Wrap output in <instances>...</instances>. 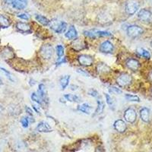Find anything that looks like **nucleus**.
Masks as SVG:
<instances>
[{
	"instance_id": "nucleus-39",
	"label": "nucleus",
	"mask_w": 152,
	"mask_h": 152,
	"mask_svg": "<svg viewBox=\"0 0 152 152\" xmlns=\"http://www.w3.org/2000/svg\"><path fill=\"white\" fill-rule=\"evenodd\" d=\"M66 62H67V60H66V58H61V59H58V61H57L56 63V66H60V65L66 63Z\"/></svg>"
},
{
	"instance_id": "nucleus-13",
	"label": "nucleus",
	"mask_w": 152,
	"mask_h": 152,
	"mask_svg": "<svg viewBox=\"0 0 152 152\" xmlns=\"http://www.w3.org/2000/svg\"><path fill=\"white\" fill-rule=\"evenodd\" d=\"M113 127L116 131L120 133L124 132L126 130V128H127L126 123L123 120H122V119H117V120H116L113 124Z\"/></svg>"
},
{
	"instance_id": "nucleus-40",
	"label": "nucleus",
	"mask_w": 152,
	"mask_h": 152,
	"mask_svg": "<svg viewBox=\"0 0 152 152\" xmlns=\"http://www.w3.org/2000/svg\"><path fill=\"white\" fill-rule=\"evenodd\" d=\"M26 112L28 113V116H33V111L31 110V108H29V107H26Z\"/></svg>"
},
{
	"instance_id": "nucleus-16",
	"label": "nucleus",
	"mask_w": 152,
	"mask_h": 152,
	"mask_svg": "<svg viewBox=\"0 0 152 152\" xmlns=\"http://www.w3.org/2000/svg\"><path fill=\"white\" fill-rule=\"evenodd\" d=\"M126 65L129 69L132 70V71H136V70H138L139 66H140V63H139V62L135 59H128V60L126 61Z\"/></svg>"
},
{
	"instance_id": "nucleus-45",
	"label": "nucleus",
	"mask_w": 152,
	"mask_h": 152,
	"mask_svg": "<svg viewBox=\"0 0 152 152\" xmlns=\"http://www.w3.org/2000/svg\"><path fill=\"white\" fill-rule=\"evenodd\" d=\"M151 47H152V41H151Z\"/></svg>"
},
{
	"instance_id": "nucleus-21",
	"label": "nucleus",
	"mask_w": 152,
	"mask_h": 152,
	"mask_svg": "<svg viewBox=\"0 0 152 152\" xmlns=\"http://www.w3.org/2000/svg\"><path fill=\"white\" fill-rule=\"evenodd\" d=\"M70 75H66L62 76L59 79V83H60L61 88H62V90H65L66 88L68 87V85H69V81H70Z\"/></svg>"
},
{
	"instance_id": "nucleus-9",
	"label": "nucleus",
	"mask_w": 152,
	"mask_h": 152,
	"mask_svg": "<svg viewBox=\"0 0 152 152\" xmlns=\"http://www.w3.org/2000/svg\"><path fill=\"white\" fill-rule=\"evenodd\" d=\"M113 50V44L110 40L103 42L100 46V51L103 53H112Z\"/></svg>"
},
{
	"instance_id": "nucleus-23",
	"label": "nucleus",
	"mask_w": 152,
	"mask_h": 152,
	"mask_svg": "<svg viewBox=\"0 0 152 152\" xmlns=\"http://www.w3.org/2000/svg\"><path fill=\"white\" fill-rule=\"evenodd\" d=\"M11 22L8 18L5 17L3 15H0V26L3 28H7L10 26Z\"/></svg>"
},
{
	"instance_id": "nucleus-19",
	"label": "nucleus",
	"mask_w": 152,
	"mask_h": 152,
	"mask_svg": "<svg viewBox=\"0 0 152 152\" xmlns=\"http://www.w3.org/2000/svg\"><path fill=\"white\" fill-rule=\"evenodd\" d=\"M63 98L67 101L72 103H81V99L79 96L75 94H67L63 96Z\"/></svg>"
},
{
	"instance_id": "nucleus-32",
	"label": "nucleus",
	"mask_w": 152,
	"mask_h": 152,
	"mask_svg": "<svg viewBox=\"0 0 152 152\" xmlns=\"http://www.w3.org/2000/svg\"><path fill=\"white\" fill-rule=\"evenodd\" d=\"M84 34L87 37L91 38V39H95L96 37H97V34H96V31H85Z\"/></svg>"
},
{
	"instance_id": "nucleus-34",
	"label": "nucleus",
	"mask_w": 152,
	"mask_h": 152,
	"mask_svg": "<svg viewBox=\"0 0 152 152\" xmlns=\"http://www.w3.org/2000/svg\"><path fill=\"white\" fill-rule=\"evenodd\" d=\"M109 90L111 93H113L115 94H122V92H123L121 89H119L116 87H110Z\"/></svg>"
},
{
	"instance_id": "nucleus-2",
	"label": "nucleus",
	"mask_w": 152,
	"mask_h": 152,
	"mask_svg": "<svg viewBox=\"0 0 152 152\" xmlns=\"http://www.w3.org/2000/svg\"><path fill=\"white\" fill-rule=\"evenodd\" d=\"M50 26L56 33L62 34L64 33L67 29V23L65 21H58L54 20L53 21H50Z\"/></svg>"
},
{
	"instance_id": "nucleus-46",
	"label": "nucleus",
	"mask_w": 152,
	"mask_h": 152,
	"mask_svg": "<svg viewBox=\"0 0 152 152\" xmlns=\"http://www.w3.org/2000/svg\"><path fill=\"white\" fill-rule=\"evenodd\" d=\"M151 94H152V91H151Z\"/></svg>"
},
{
	"instance_id": "nucleus-37",
	"label": "nucleus",
	"mask_w": 152,
	"mask_h": 152,
	"mask_svg": "<svg viewBox=\"0 0 152 152\" xmlns=\"http://www.w3.org/2000/svg\"><path fill=\"white\" fill-rule=\"evenodd\" d=\"M88 94L93 97H99V94H98V92H97V91L95 90V89H93V88H92V89H91V90L88 91Z\"/></svg>"
},
{
	"instance_id": "nucleus-7",
	"label": "nucleus",
	"mask_w": 152,
	"mask_h": 152,
	"mask_svg": "<svg viewBox=\"0 0 152 152\" xmlns=\"http://www.w3.org/2000/svg\"><path fill=\"white\" fill-rule=\"evenodd\" d=\"M78 61L81 66H91L94 63V58L90 55L82 54L78 57Z\"/></svg>"
},
{
	"instance_id": "nucleus-33",
	"label": "nucleus",
	"mask_w": 152,
	"mask_h": 152,
	"mask_svg": "<svg viewBox=\"0 0 152 152\" xmlns=\"http://www.w3.org/2000/svg\"><path fill=\"white\" fill-rule=\"evenodd\" d=\"M0 69H1V70L3 72V73L5 75V76L7 77L8 79L10 80V81H12V82H14L15 80H14V78H13V76H12V75L10 73V72H9L8 70H6L5 69H4V68H2V67H0Z\"/></svg>"
},
{
	"instance_id": "nucleus-27",
	"label": "nucleus",
	"mask_w": 152,
	"mask_h": 152,
	"mask_svg": "<svg viewBox=\"0 0 152 152\" xmlns=\"http://www.w3.org/2000/svg\"><path fill=\"white\" fill-rule=\"evenodd\" d=\"M125 97L127 100L129 101H132V102H140L141 100L140 98L136 96V95H133V94H125Z\"/></svg>"
},
{
	"instance_id": "nucleus-10",
	"label": "nucleus",
	"mask_w": 152,
	"mask_h": 152,
	"mask_svg": "<svg viewBox=\"0 0 152 152\" xmlns=\"http://www.w3.org/2000/svg\"><path fill=\"white\" fill-rule=\"evenodd\" d=\"M11 5L17 10H22L27 7L28 0H11Z\"/></svg>"
},
{
	"instance_id": "nucleus-42",
	"label": "nucleus",
	"mask_w": 152,
	"mask_h": 152,
	"mask_svg": "<svg viewBox=\"0 0 152 152\" xmlns=\"http://www.w3.org/2000/svg\"><path fill=\"white\" fill-rule=\"evenodd\" d=\"M3 110H4L3 107H2V106L0 104V116H2V113H3Z\"/></svg>"
},
{
	"instance_id": "nucleus-12",
	"label": "nucleus",
	"mask_w": 152,
	"mask_h": 152,
	"mask_svg": "<svg viewBox=\"0 0 152 152\" xmlns=\"http://www.w3.org/2000/svg\"><path fill=\"white\" fill-rule=\"evenodd\" d=\"M65 37L70 40H76V38L78 37V32H77V31H76L75 26L71 25V26L69 27L67 32L65 34Z\"/></svg>"
},
{
	"instance_id": "nucleus-28",
	"label": "nucleus",
	"mask_w": 152,
	"mask_h": 152,
	"mask_svg": "<svg viewBox=\"0 0 152 152\" xmlns=\"http://www.w3.org/2000/svg\"><path fill=\"white\" fill-rule=\"evenodd\" d=\"M56 52L58 59H61L64 55V47L62 45H57L56 47Z\"/></svg>"
},
{
	"instance_id": "nucleus-43",
	"label": "nucleus",
	"mask_w": 152,
	"mask_h": 152,
	"mask_svg": "<svg viewBox=\"0 0 152 152\" xmlns=\"http://www.w3.org/2000/svg\"><path fill=\"white\" fill-rule=\"evenodd\" d=\"M149 77H150V80L152 81V72L150 73V75H149Z\"/></svg>"
},
{
	"instance_id": "nucleus-25",
	"label": "nucleus",
	"mask_w": 152,
	"mask_h": 152,
	"mask_svg": "<svg viewBox=\"0 0 152 152\" xmlns=\"http://www.w3.org/2000/svg\"><path fill=\"white\" fill-rule=\"evenodd\" d=\"M137 53H138V55L144 57L145 59H149L151 58L150 53H149L147 50H145V49L144 48H138L137 49Z\"/></svg>"
},
{
	"instance_id": "nucleus-31",
	"label": "nucleus",
	"mask_w": 152,
	"mask_h": 152,
	"mask_svg": "<svg viewBox=\"0 0 152 152\" xmlns=\"http://www.w3.org/2000/svg\"><path fill=\"white\" fill-rule=\"evenodd\" d=\"M104 96L106 97V100H107V104L110 106V107H113V106L115 105V101H114V99L111 97L110 95L108 94H104Z\"/></svg>"
},
{
	"instance_id": "nucleus-8",
	"label": "nucleus",
	"mask_w": 152,
	"mask_h": 152,
	"mask_svg": "<svg viewBox=\"0 0 152 152\" xmlns=\"http://www.w3.org/2000/svg\"><path fill=\"white\" fill-rule=\"evenodd\" d=\"M137 118L136 111L133 108H128L124 113V119L129 123H135Z\"/></svg>"
},
{
	"instance_id": "nucleus-38",
	"label": "nucleus",
	"mask_w": 152,
	"mask_h": 152,
	"mask_svg": "<svg viewBox=\"0 0 152 152\" xmlns=\"http://www.w3.org/2000/svg\"><path fill=\"white\" fill-rule=\"evenodd\" d=\"M18 18L22 19V20H28L30 18V15L27 13H21L17 15Z\"/></svg>"
},
{
	"instance_id": "nucleus-44",
	"label": "nucleus",
	"mask_w": 152,
	"mask_h": 152,
	"mask_svg": "<svg viewBox=\"0 0 152 152\" xmlns=\"http://www.w3.org/2000/svg\"><path fill=\"white\" fill-rule=\"evenodd\" d=\"M2 85V79H1V78H0V87H1V85Z\"/></svg>"
},
{
	"instance_id": "nucleus-20",
	"label": "nucleus",
	"mask_w": 152,
	"mask_h": 152,
	"mask_svg": "<svg viewBox=\"0 0 152 152\" xmlns=\"http://www.w3.org/2000/svg\"><path fill=\"white\" fill-rule=\"evenodd\" d=\"M20 122H21V126H22L24 128H28L31 123H34L35 120L33 118V116H24V117L21 118V121Z\"/></svg>"
},
{
	"instance_id": "nucleus-30",
	"label": "nucleus",
	"mask_w": 152,
	"mask_h": 152,
	"mask_svg": "<svg viewBox=\"0 0 152 152\" xmlns=\"http://www.w3.org/2000/svg\"><path fill=\"white\" fill-rule=\"evenodd\" d=\"M31 100H33V101H34V103H37L38 105L40 106L43 104V101L40 100V98L39 97V96H38L36 93H34V92H33V93L31 94Z\"/></svg>"
},
{
	"instance_id": "nucleus-14",
	"label": "nucleus",
	"mask_w": 152,
	"mask_h": 152,
	"mask_svg": "<svg viewBox=\"0 0 152 152\" xmlns=\"http://www.w3.org/2000/svg\"><path fill=\"white\" fill-rule=\"evenodd\" d=\"M37 130L40 132H52V128L50 127L48 123L42 121L38 123L37 126Z\"/></svg>"
},
{
	"instance_id": "nucleus-6",
	"label": "nucleus",
	"mask_w": 152,
	"mask_h": 152,
	"mask_svg": "<svg viewBox=\"0 0 152 152\" xmlns=\"http://www.w3.org/2000/svg\"><path fill=\"white\" fill-rule=\"evenodd\" d=\"M137 17L142 22L149 23L152 21L151 12L146 9H142L139 10L137 14Z\"/></svg>"
},
{
	"instance_id": "nucleus-5",
	"label": "nucleus",
	"mask_w": 152,
	"mask_h": 152,
	"mask_svg": "<svg viewBox=\"0 0 152 152\" xmlns=\"http://www.w3.org/2000/svg\"><path fill=\"white\" fill-rule=\"evenodd\" d=\"M132 76L129 74H126V73L121 74L116 78V83L120 88L127 87L132 83Z\"/></svg>"
},
{
	"instance_id": "nucleus-3",
	"label": "nucleus",
	"mask_w": 152,
	"mask_h": 152,
	"mask_svg": "<svg viewBox=\"0 0 152 152\" xmlns=\"http://www.w3.org/2000/svg\"><path fill=\"white\" fill-rule=\"evenodd\" d=\"M144 31L141 27L133 24V25H130L126 29V33L129 37L132 38H135L139 37L143 34Z\"/></svg>"
},
{
	"instance_id": "nucleus-4",
	"label": "nucleus",
	"mask_w": 152,
	"mask_h": 152,
	"mask_svg": "<svg viewBox=\"0 0 152 152\" xmlns=\"http://www.w3.org/2000/svg\"><path fill=\"white\" fill-rule=\"evenodd\" d=\"M40 56L44 59L49 60L53 56V48L50 44H46V45L42 46L40 50Z\"/></svg>"
},
{
	"instance_id": "nucleus-29",
	"label": "nucleus",
	"mask_w": 152,
	"mask_h": 152,
	"mask_svg": "<svg viewBox=\"0 0 152 152\" xmlns=\"http://www.w3.org/2000/svg\"><path fill=\"white\" fill-rule=\"evenodd\" d=\"M96 34L97 37H109L113 36L110 32L105 31H96Z\"/></svg>"
},
{
	"instance_id": "nucleus-22",
	"label": "nucleus",
	"mask_w": 152,
	"mask_h": 152,
	"mask_svg": "<svg viewBox=\"0 0 152 152\" xmlns=\"http://www.w3.org/2000/svg\"><path fill=\"white\" fill-rule=\"evenodd\" d=\"M35 19L37 20V21H38V22L41 24L42 25H43V26H49L50 25V21L47 17H45V16L40 15H37L35 16Z\"/></svg>"
},
{
	"instance_id": "nucleus-18",
	"label": "nucleus",
	"mask_w": 152,
	"mask_h": 152,
	"mask_svg": "<svg viewBox=\"0 0 152 152\" xmlns=\"http://www.w3.org/2000/svg\"><path fill=\"white\" fill-rule=\"evenodd\" d=\"M140 117L145 123H148L150 118V110L147 107H143L140 110Z\"/></svg>"
},
{
	"instance_id": "nucleus-17",
	"label": "nucleus",
	"mask_w": 152,
	"mask_h": 152,
	"mask_svg": "<svg viewBox=\"0 0 152 152\" xmlns=\"http://www.w3.org/2000/svg\"><path fill=\"white\" fill-rule=\"evenodd\" d=\"M38 96L43 102L47 101V88L43 84H40L38 87Z\"/></svg>"
},
{
	"instance_id": "nucleus-36",
	"label": "nucleus",
	"mask_w": 152,
	"mask_h": 152,
	"mask_svg": "<svg viewBox=\"0 0 152 152\" xmlns=\"http://www.w3.org/2000/svg\"><path fill=\"white\" fill-rule=\"evenodd\" d=\"M76 72L78 73H79V74L82 75L83 76H85V77H90V74L87 71H85V70H84V69H76Z\"/></svg>"
},
{
	"instance_id": "nucleus-41",
	"label": "nucleus",
	"mask_w": 152,
	"mask_h": 152,
	"mask_svg": "<svg viewBox=\"0 0 152 152\" xmlns=\"http://www.w3.org/2000/svg\"><path fill=\"white\" fill-rule=\"evenodd\" d=\"M35 84H36V81H35V80L31 78L29 81V85H31V86H34V85H35Z\"/></svg>"
},
{
	"instance_id": "nucleus-35",
	"label": "nucleus",
	"mask_w": 152,
	"mask_h": 152,
	"mask_svg": "<svg viewBox=\"0 0 152 152\" xmlns=\"http://www.w3.org/2000/svg\"><path fill=\"white\" fill-rule=\"evenodd\" d=\"M7 54H8V56H9V59H10L11 57H12V56L14 55V54H13V52H11L10 50H9V48H5V50H4L3 52H2V56L6 58V56H7Z\"/></svg>"
},
{
	"instance_id": "nucleus-11",
	"label": "nucleus",
	"mask_w": 152,
	"mask_h": 152,
	"mask_svg": "<svg viewBox=\"0 0 152 152\" xmlns=\"http://www.w3.org/2000/svg\"><path fill=\"white\" fill-rule=\"evenodd\" d=\"M93 107L91 105H90L89 104H87V103H85V104H81L80 105L78 106L77 107V110L78 111L81 113H84L86 115H91L93 111Z\"/></svg>"
},
{
	"instance_id": "nucleus-24",
	"label": "nucleus",
	"mask_w": 152,
	"mask_h": 152,
	"mask_svg": "<svg viewBox=\"0 0 152 152\" xmlns=\"http://www.w3.org/2000/svg\"><path fill=\"white\" fill-rule=\"evenodd\" d=\"M110 69L109 66H107V64H105V63H103V62H101V63H99L97 66V72L100 73L108 72L110 71Z\"/></svg>"
},
{
	"instance_id": "nucleus-15",
	"label": "nucleus",
	"mask_w": 152,
	"mask_h": 152,
	"mask_svg": "<svg viewBox=\"0 0 152 152\" xmlns=\"http://www.w3.org/2000/svg\"><path fill=\"white\" fill-rule=\"evenodd\" d=\"M15 27L19 31H21L22 33H28V32H31V26L28 24H27V23L18 21V22L16 23Z\"/></svg>"
},
{
	"instance_id": "nucleus-26",
	"label": "nucleus",
	"mask_w": 152,
	"mask_h": 152,
	"mask_svg": "<svg viewBox=\"0 0 152 152\" xmlns=\"http://www.w3.org/2000/svg\"><path fill=\"white\" fill-rule=\"evenodd\" d=\"M97 107L96 110H95V115H98V114L102 113L103 111L104 110V107H105V105H104V102L102 101V100H97Z\"/></svg>"
},
{
	"instance_id": "nucleus-1",
	"label": "nucleus",
	"mask_w": 152,
	"mask_h": 152,
	"mask_svg": "<svg viewBox=\"0 0 152 152\" xmlns=\"http://www.w3.org/2000/svg\"><path fill=\"white\" fill-rule=\"evenodd\" d=\"M139 9V3L136 0H128L125 5V11L129 15H133Z\"/></svg>"
}]
</instances>
